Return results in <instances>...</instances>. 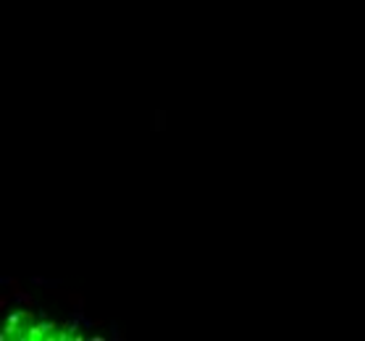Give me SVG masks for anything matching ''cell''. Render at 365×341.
Segmentation results:
<instances>
[{
    "label": "cell",
    "mask_w": 365,
    "mask_h": 341,
    "mask_svg": "<svg viewBox=\"0 0 365 341\" xmlns=\"http://www.w3.org/2000/svg\"><path fill=\"white\" fill-rule=\"evenodd\" d=\"M48 331H53V323H50V320H42V323H37V325H32V328H29L27 338H40V336H48Z\"/></svg>",
    "instance_id": "obj_1"
},
{
    "label": "cell",
    "mask_w": 365,
    "mask_h": 341,
    "mask_svg": "<svg viewBox=\"0 0 365 341\" xmlns=\"http://www.w3.org/2000/svg\"><path fill=\"white\" fill-rule=\"evenodd\" d=\"M66 299L74 307V312H84V297L82 294H66Z\"/></svg>",
    "instance_id": "obj_2"
},
{
    "label": "cell",
    "mask_w": 365,
    "mask_h": 341,
    "mask_svg": "<svg viewBox=\"0 0 365 341\" xmlns=\"http://www.w3.org/2000/svg\"><path fill=\"white\" fill-rule=\"evenodd\" d=\"M163 113H153V129H163Z\"/></svg>",
    "instance_id": "obj_3"
},
{
    "label": "cell",
    "mask_w": 365,
    "mask_h": 341,
    "mask_svg": "<svg viewBox=\"0 0 365 341\" xmlns=\"http://www.w3.org/2000/svg\"><path fill=\"white\" fill-rule=\"evenodd\" d=\"M11 299H14V291H11V294H0V310H6Z\"/></svg>",
    "instance_id": "obj_4"
},
{
    "label": "cell",
    "mask_w": 365,
    "mask_h": 341,
    "mask_svg": "<svg viewBox=\"0 0 365 341\" xmlns=\"http://www.w3.org/2000/svg\"><path fill=\"white\" fill-rule=\"evenodd\" d=\"M110 338H124V333H121V328H118L116 323H110Z\"/></svg>",
    "instance_id": "obj_5"
}]
</instances>
